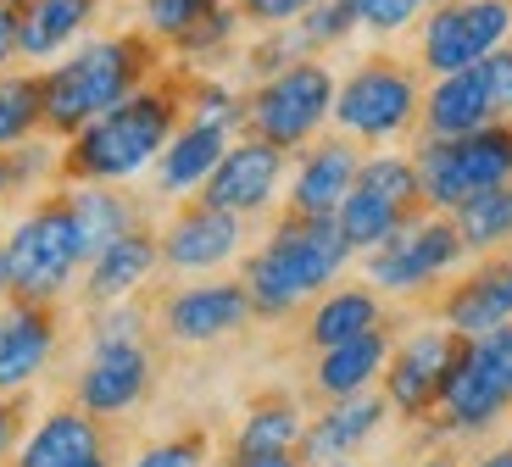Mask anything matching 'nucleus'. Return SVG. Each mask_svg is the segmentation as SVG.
<instances>
[{
	"label": "nucleus",
	"mask_w": 512,
	"mask_h": 467,
	"mask_svg": "<svg viewBox=\"0 0 512 467\" xmlns=\"http://www.w3.org/2000/svg\"><path fill=\"white\" fill-rule=\"evenodd\" d=\"M151 390V351L145 340H95L90 362L73 379V406L95 417H123Z\"/></svg>",
	"instance_id": "obj_15"
},
{
	"label": "nucleus",
	"mask_w": 512,
	"mask_h": 467,
	"mask_svg": "<svg viewBox=\"0 0 512 467\" xmlns=\"http://www.w3.org/2000/svg\"><path fill=\"white\" fill-rule=\"evenodd\" d=\"M45 128V84L39 73H0V151H12Z\"/></svg>",
	"instance_id": "obj_30"
},
{
	"label": "nucleus",
	"mask_w": 512,
	"mask_h": 467,
	"mask_svg": "<svg viewBox=\"0 0 512 467\" xmlns=\"http://www.w3.org/2000/svg\"><path fill=\"white\" fill-rule=\"evenodd\" d=\"M512 406V323H496L485 334H462V351L440 390V423L451 434L490 429Z\"/></svg>",
	"instance_id": "obj_8"
},
{
	"label": "nucleus",
	"mask_w": 512,
	"mask_h": 467,
	"mask_svg": "<svg viewBox=\"0 0 512 467\" xmlns=\"http://www.w3.org/2000/svg\"><path fill=\"white\" fill-rule=\"evenodd\" d=\"M334 67L323 56H301V62L279 67V73L256 78L245 95V134L268 139L279 151H301L318 139V128L334 112Z\"/></svg>",
	"instance_id": "obj_5"
},
{
	"label": "nucleus",
	"mask_w": 512,
	"mask_h": 467,
	"mask_svg": "<svg viewBox=\"0 0 512 467\" xmlns=\"http://www.w3.org/2000/svg\"><path fill=\"white\" fill-rule=\"evenodd\" d=\"M212 6H218V0H140V28L151 39H162V45H173L190 23H201Z\"/></svg>",
	"instance_id": "obj_34"
},
{
	"label": "nucleus",
	"mask_w": 512,
	"mask_h": 467,
	"mask_svg": "<svg viewBox=\"0 0 512 467\" xmlns=\"http://www.w3.org/2000/svg\"><path fill=\"white\" fill-rule=\"evenodd\" d=\"M451 223L462 234V251L468 256H490L496 245L512 240V178L507 184H490V190H474L468 201L451 206Z\"/></svg>",
	"instance_id": "obj_29"
},
{
	"label": "nucleus",
	"mask_w": 512,
	"mask_h": 467,
	"mask_svg": "<svg viewBox=\"0 0 512 467\" xmlns=\"http://www.w3.org/2000/svg\"><path fill=\"white\" fill-rule=\"evenodd\" d=\"M156 73H162V39H151L145 28L78 45L56 67H39V84H45V134L73 139L90 117L112 112L117 101L145 89Z\"/></svg>",
	"instance_id": "obj_2"
},
{
	"label": "nucleus",
	"mask_w": 512,
	"mask_h": 467,
	"mask_svg": "<svg viewBox=\"0 0 512 467\" xmlns=\"http://www.w3.org/2000/svg\"><path fill=\"white\" fill-rule=\"evenodd\" d=\"M418 212H429V206H423V195H418V167H412V156L379 151V156H362L357 184L346 190V201L334 212V228H340V240L357 256V251L384 245Z\"/></svg>",
	"instance_id": "obj_9"
},
{
	"label": "nucleus",
	"mask_w": 512,
	"mask_h": 467,
	"mask_svg": "<svg viewBox=\"0 0 512 467\" xmlns=\"http://www.w3.org/2000/svg\"><path fill=\"white\" fill-rule=\"evenodd\" d=\"M412 167H418L423 206L429 212H451L474 190H490V184L512 178V117H496V123L474 128V134H457V139H418Z\"/></svg>",
	"instance_id": "obj_7"
},
{
	"label": "nucleus",
	"mask_w": 512,
	"mask_h": 467,
	"mask_svg": "<svg viewBox=\"0 0 512 467\" xmlns=\"http://www.w3.org/2000/svg\"><path fill=\"white\" fill-rule=\"evenodd\" d=\"M418 467H457V462H451V456L446 451H440V456H423V462Z\"/></svg>",
	"instance_id": "obj_45"
},
{
	"label": "nucleus",
	"mask_w": 512,
	"mask_h": 467,
	"mask_svg": "<svg viewBox=\"0 0 512 467\" xmlns=\"http://www.w3.org/2000/svg\"><path fill=\"white\" fill-rule=\"evenodd\" d=\"M12 167H6V156H0V206H6V201H12Z\"/></svg>",
	"instance_id": "obj_42"
},
{
	"label": "nucleus",
	"mask_w": 512,
	"mask_h": 467,
	"mask_svg": "<svg viewBox=\"0 0 512 467\" xmlns=\"http://www.w3.org/2000/svg\"><path fill=\"white\" fill-rule=\"evenodd\" d=\"M6 267H12V295L23 301H62L73 273L84 267V245H78V223L67 190L34 201L6 234Z\"/></svg>",
	"instance_id": "obj_6"
},
{
	"label": "nucleus",
	"mask_w": 512,
	"mask_h": 467,
	"mask_svg": "<svg viewBox=\"0 0 512 467\" xmlns=\"http://www.w3.org/2000/svg\"><path fill=\"white\" fill-rule=\"evenodd\" d=\"M156 262H162V240H156L145 223H134L128 234H117L112 245H101V251L84 262V295H90L95 306L128 301V295L156 273Z\"/></svg>",
	"instance_id": "obj_21"
},
{
	"label": "nucleus",
	"mask_w": 512,
	"mask_h": 467,
	"mask_svg": "<svg viewBox=\"0 0 512 467\" xmlns=\"http://www.w3.org/2000/svg\"><path fill=\"white\" fill-rule=\"evenodd\" d=\"M512 39V0H440L418 28V67L429 78L462 73Z\"/></svg>",
	"instance_id": "obj_10"
},
{
	"label": "nucleus",
	"mask_w": 512,
	"mask_h": 467,
	"mask_svg": "<svg viewBox=\"0 0 512 467\" xmlns=\"http://www.w3.org/2000/svg\"><path fill=\"white\" fill-rule=\"evenodd\" d=\"M156 240H162V267H173V273H212V267L240 256L245 217L223 212V206H206V201H190L167 217V228Z\"/></svg>",
	"instance_id": "obj_16"
},
{
	"label": "nucleus",
	"mask_w": 512,
	"mask_h": 467,
	"mask_svg": "<svg viewBox=\"0 0 512 467\" xmlns=\"http://www.w3.org/2000/svg\"><path fill=\"white\" fill-rule=\"evenodd\" d=\"M384 362H390V329H368L357 340H340L329 351H318V367H312V390L323 401H340V395L373 390L384 379Z\"/></svg>",
	"instance_id": "obj_26"
},
{
	"label": "nucleus",
	"mask_w": 512,
	"mask_h": 467,
	"mask_svg": "<svg viewBox=\"0 0 512 467\" xmlns=\"http://www.w3.org/2000/svg\"><path fill=\"white\" fill-rule=\"evenodd\" d=\"M418 112H423L418 67L390 56V51H373L334 84L329 123L340 134L362 139V145H390V139H401L418 123Z\"/></svg>",
	"instance_id": "obj_4"
},
{
	"label": "nucleus",
	"mask_w": 512,
	"mask_h": 467,
	"mask_svg": "<svg viewBox=\"0 0 512 467\" xmlns=\"http://www.w3.org/2000/svg\"><path fill=\"white\" fill-rule=\"evenodd\" d=\"M462 351V334L451 323H429V329H412L401 345H390V362H384V401L401 417H429L440 406L446 390V373Z\"/></svg>",
	"instance_id": "obj_12"
},
{
	"label": "nucleus",
	"mask_w": 512,
	"mask_h": 467,
	"mask_svg": "<svg viewBox=\"0 0 512 467\" xmlns=\"http://www.w3.org/2000/svg\"><path fill=\"white\" fill-rule=\"evenodd\" d=\"M106 451V429L101 417L84 406H56L51 417H39L34 429L23 434L12 467H84Z\"/></svg>",
	"instance_id": "obj_19"
},
{
	"label": "nucleus",
	"mask_w": 512,
	"mask_h": 467,
	"mask_svg": "<svg viewBox=\"0 0 512 467\" xmlns=\"http://www.w3.org/2000/svg\"><path fill=\"white\" fill-rule=\"evenodd\" d=\"M17 62V0H0V73Z\"/></svg>",
	"instance_id": "obj_41"
},
{
	"label": "nucleus",
	"mask_w": 512,
	"mask_h": 467,
	"mask_svg": "<svg viewBox=\"0 0 512 467\" xmlns=\"http://www.w3.org/2000/svg\"><path fill=\"white\" fill-rule=\"evenodd\" d=\"M301 434H307V423L290 401H256L234 429V451H295Z\"/></svg>",
	"instance_id": "obj_31"
},
{
	"label": "nucleus",
	"mask_w": 512,
	"mask_h": 467,
	"mask_svg": "<svg viewBox=\"0 0 512 467\" xmlns=\"http://www.w3.org/2000/svg\"><path fill=\"white\" fill-rule=\"evenodd\" d=\"M229 128H212V123H195V117H184L179 128H173V139L162 145V156H156V190L162 195H195L212 178V167L223 162V151H229Z\"/></svg>",
	"instance_id": "obj_24"
},
{
	"label": "nucleus",
	"mask_w": 512,
	"mask_h": 467,
	"mask_svg": "<svg viewBox=\"0 0 512 467\" xmlns=\"http://www.w3.org/2000/svg\"><path fill=\"white\" fill-rule=\"evenodd\" d=\"M184 123V78L156 73L112 112L90 117L73 139H62V184H123L145 173Z\"/></svg>",
	"instance_id": "obj_1"
},
{
	"label": "nucleus",
	"mask_w": 512,
	"mask_h": 467,
	"mask_svg": "<svg viewBox=\"0 0 512 467\" xmlns=\"http://www.w3.org/2000/svg\"><path fill=\"white\" fill-rule=\"evenodd\" d=\"M56 340H62V323H56L51 301L6 295L0 301V395L28 390L56 356Z\"/></svg>",
	"instance_id": "obj_17"
},
{
	"label": "nucleus",
	"mask_w": 512,
	"mask_h": 467,
	"mask_svg": "<svg viewBox=\"0 0 512 467\" xmlns=\"http://www.w3.org/2000/svg\"><path fill=\"white\" fill-rule=\"evenodd\" d=\"M462 256H468V251H462L457 223H451L446 212H418L412 223H401L384 245L362 251V267H368L373 290L412 295V290H423V284L446 278Z\"/></svg>",
	"instance_id": "obj_11"
},
{
	"label": "nucleus",
	"mask_w": 512,
	"mask_h": 467,
	"mask_svg": "<svg viewBox=\"0 0 512 467\" xmlns=\"http://www.w3.org/2000/svg\"><path fill=\"white\" fill-rule=\"evenodd\" d=\"M312 0H234V12H240V23L251 28H279V23H295V17L307 12Z\"/></svg>",
	"instance_id": "obj_37"
},
{
	"label": "nucleus",
	"mask_w": 512,
	"mask_h": 467,
	"mask_svg": "<svg viewBox=\"0 0 512 467\" xmlns=\"http://www.w3.org/2000/svg\"><path fill=\"white\" fill-rule=\"evenodd\" d=\"M474 467H512V451H490L485 462H474Z\"/></svg>",
	"instance_id": "obj_44"
},
{
	"label": "nucleus",
	"mask_w": 512,
	"mask_h": 467,
	"mask_svg": "<svg viewBox=\"0 0 512 467\" xmlns=\"http://www.w3.org/2000/svg\"><path fill=\"white\" fill-rule=\"evenodd\" d=\"M357 167H362V151L351 134H334V139H312L301 145V162L290 173V206L284 212L295 217H334L346 190L357 184Z\"/></svg>",
	"instance_id": "obj_18"
},
{
	"label": "nucleus",
	"mask_w": 512,
	"mask_h": 467,
	"mask_svg": "<svg viewBox=\"0 0 512 467\" xmlns=\"http://www.w3.org/2000/svg\"><path fill=\"white\" fill-rule=\"evenodd\" d=\"M479 73H485V84H490V101H496V112L512 117V45H496V51L479 62Z\"/></svg>",
	"instance_id": "obj_39"
},
{
	"label": "nucleus",
	"mask_w": 512,
	"mask_h": 467,
	"mask_svg": "<svg viewBox=\"0 0 512 467\" xmlns=\"http://www.w3.org/2000/svg\"><path fill=\"white\" fill-rule=\"evenodd\" d=\"M256 317L251 295H245L240 278H206V284H184L156 306V323H162L167 340L179 345H218L229 334H240Z\"/></svg>",
	"instance_id": "obj_13"
},
{
	"label": "nucleus",
	"mask_w": 512,
	"mask_h": 467,
	"mask_svg": "<svg viewBox=\"0 0 512 467\" xmlns=\"http://www.w3.org/2000/svg\"><path fill=\"white\" fill-rule=\"evenodd\" d=\"M67 206H73L84 262H90L101 245H112L117 234H128V228L140 223V206L128 201L123 190H112V184H67Z\"/></svg>",
	"instance_id": "obj_27"
},
{
	"label": "nucleus",
	"mask_w": 512,
	"mask_h": 467,
	"mask_svg": "<svg viewBox=\"0 0 512 467\" xmlns=\"http://www.w3.org/2000/svg\"><path fill=\"white\" fill-rule=\"evenodd\" d=\"M379 323H384L379 295L346 284V290H329L318 306H312V317H307V345H312V351H329V345L357 340V334L379 329Z\"/></svg>",
	"instance_id": "obj_28"
},
{
	"label": "nucleus",
	"mask_w": 512,
	"mask_h": 467,
	"mask_svg": "<svg viewBox=\"0 0 512 467\" xmlns=\"http://www.w3.org/2000/svg\"><path fill=\"white\" fill-rule=\"evenodd\" d=\"M429 6H440V0H429Z\"/></svg>",
	"instance_id": "obj_48"
},
{
	"label": "nucleus",
	"mask_w": 512,
	"mask_h": 467,
	"mask_svg": "<svg viewBox=\"0 0 512 467\" xmlns=\"http://www.w3.org/2000/svg\"><path fill=\"white\" fill-rule=\"evenodd\" d=\"M234 34H240V12H234V0H218L201 23H190L179 39H173V51L179 56H218V51H229Z\"/></svg>",
	"instance_id": "obj_33"
},
{
	"label": "nucleus",
	"mask_w": 512,
	"mask_h": 467,
	"mask_svg": "<svg viewBox=\"0 0 512 467\" xmlns=\"http://www.w3.org/2000/svg\"><path fill=\"white\" fill-rule=\"evenodd\" d=\"M28 434V395H0V467L17 456V445H23Z\"/></svg>",
	"instance_id": "obj_38"
},
{
	"label": "nucleus",
	"mask_w": 512,
	"mask_h": 467,
	"mask_svg": "<svg viewBox=\"0 0 512 467\" xmlns=\"http://www.w3.org/2000/svg\"><path fill=\"white\" fill-rule=\"evenodd\" d=\"M357 28H362V23H357V12H351L346 0H312L307 12L295 17V34L307 39V51H312V56L334 51V45H346Z\"/></svg>",
	"instance_id": "obj_32"
},
{
	"label": "nucleus",
	"mask_w": 512,
	"mask_h": 467,
	"mask_svg": "<svg viewBox=\"0 0 512 467\" xmlns=\"http://www.w3.org/2000/svg\"><path fill=\"white\" fill-rule=\"evenodd\" d=\"M84 467H112V456H106V451H101V456H95V462H84Z\"/></svg>",
	"instance_id": "obj_47"
},
{
	"label": "nucleus",
	"mask_w": 512,
	"mask_h": 467,
	"mask_svg": "<svg viewBox=\"0 0 512 467\" xmlns=\"http://www.w3.org/2000/svg\"><path fill=\"white\" fill-rule=\"evenodd\" d=\"M12 295V267H6V245H0V301Z\"/></svg>",
	"instance_id": "obj_43"
},
{
	"label": "nucleus",
	"mask_w": 512,
	"mask_h": 467,
	"mask_svg": "<svg viewBox=\"0 0 512 467\" xmlns=\"http://www.w3.org/2000/svg\"><path fill=\"white\" fill-rule=\"evenodd\" d=\"M206 456H212V440H206V429H190V434H173V440L151 445V451H140L128 467H206Z\"/></svg>",
	"instance_id": "obj_35"
},
{
	"label": "nucleus",
	"mask_w": 512,
	"mask_h": 467,
	"mask_svg": "<svg viewBox=\"0 0 512 467\" xmlns=\"http://www.w3.org/2000/svg\"><path fill=\"white\" fill-rule=\"evenodd\" d=\"M351 245L340 240L334 217H295L284 212L268 245L245 262V295H251L256 317H284L295 306H307L318 290H329L346 273Z\"/></svg>",
	"instance_id": "obj_3"
},
{
	"label": "nucleus",
	"mask_w": 512,
	"mask_h": 467,
	"mask_svg": "<svg viewBox=\"0 0 512 467\" xmlns=\"http://www.w3.org/2000/svg\"><path fill=\"white\" fill-rule=\"evenodd\" d=\"M223 467H307L295 451H229Z\"/></svg>",
	"instance_id": "obj_40"
},
{
	"label": "nucleus",
	"mask_w": 512,
	"mask_h": 467,
	"mask_svg": "<svg viewBox=\"0 0 512 467\" xmlns=\"http://www.w3.org/2000/svg\"><path fill=\"white\" fill-rule=\"evenodd\" d=\"M440 323H451L457 334H485L496 323H512V262H485L474 273H462L440 301Z\"/></svg>",
	"instance_id": "obj_23"
},
{
	"label": "nucleus",
	"mask_w": 512,
	"mask_h": 467,
	"mask_svg": "<svg viewBox=\"0 0 512 467\" xmlns=\"http://www.w3.org/2000/svg\"><path fill=\"white\" fill-rule=\"evenodd\" d=\"M390 417V401L384 390H357V395H340V401L323 406V417H312L295 456L301 462H329V456H351L362 440L379 434V423Z\"/></svg>",
	"instance_id": "obj_20"
},
{
	"label": "nucleus",
	"mask_w": 512,
	"mask_h": 467,
	"mask_svg": "<svg viewBox=\"0 0 512 467\" xmlns=\"http://www.w3.org/2000/svg\"><path fill=\"white\" fill-rule=\"evenodd\" d=\"M307 467H357V462H346V456H329V462H307Z\"/></svg>",
	"instance_id": "obj_46"
},
{
	"label": "nucleus",
	"mask_w": 512,
	"mask_h": 467,
	"mask_svg": "<svg viewBox=\"0 0 512 467\" xmlns=\"http://www.w3.org/2000/svg\"><path fill=\"white\" fill-rule=\"evenodd\" d=\"M101 17V0H17V62H51Z\"/></svg>",
	"instance_id": "obj_25"
},
{
	"label": "nucleus",
	"mask_w": 512,
	"mask_h": 467,
	"mask_svg": "<svg viewBox=\"0 0 512 467\" xmlns=\"http://www.w3.org/2000/svg\"><path fill=\"white\" fill-rule=\"evenodd\" d=\"M284 162H290V151H279V145H268V139H256V134L229 139L223 162L212 167V178L201 184V201L223 206V212H234V217L268 212L273 195H279Z\"/></svg>",
	"instance_id": "obj_14"
},
{
	"label": "nucleus",
	"mask_w": 512,
	"mask_h": 467,
	"mask_svg": "<svg viewBox=\"0 0 512 467\" xmlns=\"http://www.w3.org/2000/svg\"><path fill=\"white\" fill-rule=\"evenodd\" d=\"M423 12H429V0H368V6H362V28H368V34H401V28H412Z\"/></svg>",
	"instance_id": "obj_36"
},
{
	"label": "nucleus",
	"mask_w": 512,
	"mask_h": 467,
	"mask_svg": "<svg viewBox=\"0 0 512 467\" xmlns=\"http://www.w3.org/2000/svg\"><path fill=\"white\" fill-rule=\"evenodd\" d=\"M496 101H490V84L485 73L474 67H462V73H446L429 84L423 95V112H418V128L423 139H457V134H474V128L496 123Z\"/></svg>",
	"instance_id": "obj_22"
}]
</instances>
